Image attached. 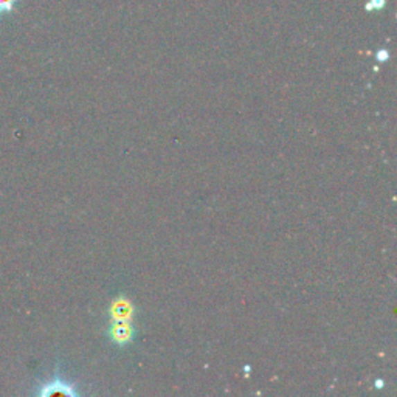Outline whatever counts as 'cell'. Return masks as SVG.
<instances>
[{
    "instance_id": "cell-1",
    "label": "cell",
    "mask_w": 397,
    "mask_h": 397,
    "mask_svg": "<svg viewBox=\"0 0 397 397\" xmlns=\"http://www.w3.org/2000/svg\"><path fill=\"white\" fill-rule=\"evenodd\" d=\"M39 396H55V394H64V396H78L80 393L76 391V387L73 383L69 382L67 379H64L61 374H55L51 379L47 382H44L41 387H39Z\"/></svg>"
},
{
    "instance_id": "cell-2",
    "label": "cell",
    "mask_w": 397,
    "mask_h": 397,
    "mask_svg": "<svg viewBox=\"0 0 397 397\" xmlns=\"http://www.w3.org/2000/svg\"><path fill=\"white\" fill-rule=\"evenodd\" d=\"M110 337L115 343L126 344L132 340L134 337V328L127 321H118L115 326L110 329Z\"/></svg>"
},
{
    "instance_id": "cell-3",
    "label": "cell",
    "mask_w": 397,
    "mask_h": 397,
    "mask_svg": "<svg viewBox=\"0 0 397 397\" xmlns=\"http://www.w3.org/2000/svg\"><path fill=\"white\" fill-rule=\"evenodd\" d=\"M112 314L115 318H118L120 321H126V318L132 314V308L129 306L127 301H123L121 299V301L114 308Z\"/></svg>"
},
{
    "instance_id": "cell-4",
    "label": "cell",
    "mask_w": 397,
    "mask_h": 397,
    "mask_svg": "<svg viewBox=\"0 0 397 397\" xmlns=\"http://www.w3.org/2000/svg\"><path fill=\"white\" fill-rule=\"evenodd\" d=\"M19 0H0V16L10 15V12L16 8Z\"/></svg>"
},
{
    "instance_id": "cell-5",
    "label": "cell",
    "mask_w": 397,
    "mask_h": 397,
    "mask_svg": "<svg viewBox=\"0 0 397 397\" xmlns=\"http://www.w3.org/2000/svg\"><path fill=\"white\" fill-rule=\"evenodd\" d=\"M385 3H387V0H369L367 6H368V10L376 11V10H382L383 6H385Z\"/></svg>"
},
{
    "instance_id": "cell-6",
    "label": "cell",
    "mask_w": 397,
    "mask_h": 397,
    "mask_svg": "<svg viewBox=\"0 0 397 397\" xmlns=\"http://www.w3.org/2000/svg\"><path fill=\"white\" fill-rule=\"evenodd\" d=\"M387 58H388V53H387V51H380V53H379V60H380V61H383V60H387Z\"/></svg>"
}]
</instances>
